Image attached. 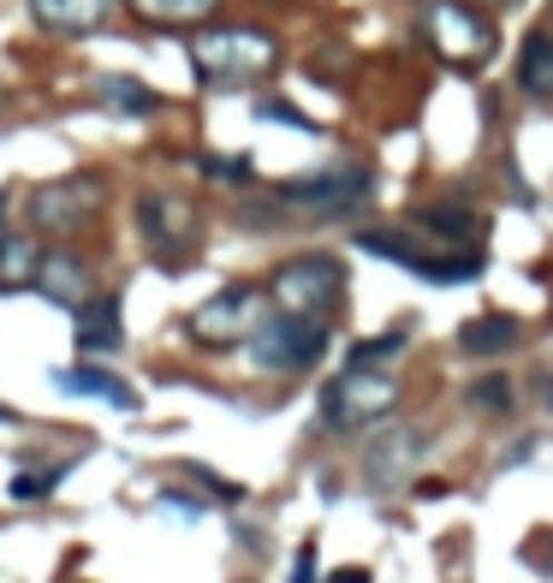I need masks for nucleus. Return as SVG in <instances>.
<instances>
[{
    "label": "nucleus",
    "instance_id": "1",
    "mask_svg": "<svg viewBox=\"0 0 553 583\" xmlns=\"http://www.w3.org/2000/svg\"><path fill=\"white\" fill-rule=\"evenodd\" d=\"M191 72L209 90H250L280 72V37L263 24H209L191 37Z\"/></svg>",
    "mask_w": 553,
    "mask_h": 583
},
{
    "label": "nucleus",
    "instance_id": "2",
    "mask_svg": "<svg viewBox=\"0 0 553 583\" xmlns=\"http://www.w3.org/2000/svg\"><path fill=\"white\" fill-rule=\"evenodd\" d=\"M268 298L280 304L286 316L334 322L339 304H345V263H339V256H327V250L286 256V263L268 274Z\"/></svg>",
    "mask_w": 553,
    "mask_h": 583
},
{
    "label": "nucleus",
    "instance_id": "3",
    "mask_svg": "<svg viewBox=\"0 0 553 583\" xmlns=\"http://www.w3.org/2000/svg\"><path fill=\"white\" fill-rule=\"evenodd\" d=\"M101 209H108V179L101 174H60L37 185V191L24 197V215L37 233H55V238H78L90 233Z\"/></svg>",
    "mask_w": 553,
    "mask_h": 583
},
{
    "label": "nucleus",
    "instance_id": "4",
    "mask_svg": "<svg viewBox=\"0 0 553 583\" xmlns=\"http://www.w3.org/2000/svg\"><path fill=\"white\" fill-rule=\"evenodd\" d=\"M286 215H304V220H352L363 202H369V167L363 161H334L322 174H304V179H286L274 191Z\"/></svg>",
    "mask_w": 553,
    "mask_h": 583
},
{
    "label": "nucleus",
    "instance_id": "5",
    "mask_svg": "<svg viewBox=\"0 0 553 583\" xmlns=\"http://www.w3.org/2000/svg\"><path fill=\"white\" fill-rule=\"evenodd\" d=\"M357 245L369 250V256H382V263H399L411 274H423V280H435V286H458V280H476L482 274V250L476 245H423V238H405V233H393V227H369V233H357Z\"/></svg>",
    "mask_w": 553,
    "mask_h": 583
},
{
    "label": "nucleus",
    "instance_id": "6",
    "mask_svg": "<svg viewBox=\"0 0 553 583\" xmlns=\"http://www.w3.org/2000/svg\"><path fill=\"white\" fill-rule=\"evenodd\" d=\"M423 42L435 48L446 66H464V72L488 66L494 48H500L488 12L471 7V0H423Z\"/></svg>",
    "mask_w": 553,
    "mask_h": 583
},
{
    "label": "nucleus",
    "instance_id": "7",
    "mask_svg": "<svg viewBox=\"0 0 553 583\" xmlns=\"http://www.w3.org/2000/svg\"><path fill=\"white\" fill-rule=\"evenodd\" d=\"M268 316V286H220L215 298H203L191 316H185V334H191V346L203 352H233L245 346V339L256 334V322Z\"/></svg>",
    "mask_w": 553,
    "mask_h": 583
},
{
    "label": "nucleus",
    "instance_id": "8",
    "mask_svg": "<svg viewBox=\"0 0 553 583\" xmlns=\"http://www.w3.org/2000/svg\"><path fill=\"white\" fill-rule=\"evenodd\" d=\"M137 233L161 268H185L203 245V209L185 191H144L137 197Z\"/></svg>",
    "mask_w": 553,
    "mask_h": 583
},
{
    "label": "nucleus",
    "instance_id": "9",
    "mask_svg": "<svg viewBox=\"0 0 553 583\" xmlns=\"http://www.w3.org/2000/svg\"><path fill=\"white\" fill-rule=\"evenodd\" d=\"M399 405V382L375 364H345V375L322 387V417L327 428H369Z\"/></svg>",
    "mask_w": 553,
    "mask_h": 583
},
{
    "label": "nucleus",
    "instance_id": "10",
    "mask_svg": "<svg viewBox=\"0 0 553 583\" xmlns=\"http://www.w3.org/2000/svg\"><path fill=\"white\" fill-rule=\"evenodd\" d=\"M250 357L274 375H304L327 357V322H309V316H263L256 334L245 339Z\"/></svg>",
    "mask_w": 553,
    "mask_h": 583
},
{
    "label": "nucleus",
    "instance_id": "11",
    "mask_svg": "<svg viewBox=\"0 0 553 583\" xmlns=\"http://www.w3.org/2000/svg\"><path fill=\"white\" fill-rule=\"evenodd\" d=\"M30 292H42L48 304H66V310H83L101 292V280H96V263L83 250L55 245V250H42V268H37V286Z\"/></svg>",
    "mask_w": 553,
    "mask_h": 583
},
{
    "label": "nucleus",
    "instance_id": "12",
    "mask_svg": "<svg viewBox=\"0 0 553 583\" xmlns=\"http://www.w3.org/2000/svg\"><path fill=\"white\" fill-rule=\"evenodd\" d=\"M30 19H37V30H48V37H96L101 24L113 19V0H24Z\"/></svg>",
    "mask_w": 553,
    "mask_h": 583
},
{
    "label": "nucleus",
    "instance_id": "13",
    "mask_svg": "<svg viewBox=\"0 0 553 583\" xmlns=\"http://www.w3.org/2000/svg\"><path fill=\"white\" fill-rule=\"evenodd\" d=\"M517 90L530 101H553V24H535L524 42H517Z\"/></svg>",
    "mask_w": 553,
    "mask_h": 583
},
{
    "label": "nucleus",
    "instance_id": "14",
    "mask_svg": "<svg viewBox=\"0 0 553 583\" xmlns=\"http://www.w3.org/2000/svg\"><path fill=\"white\" fill-rule=\"evenodd\" d=\"M78 346L83 352H119L126 346V322H119V292H96L78 310Z\"/></svg>",
    "mask_w": 553,
    "mask_h": 583
},
{
    "label": "nucleus",
    "instance_id": "15",
    "mask_svg": "<svg viewBox=\"0 0 553 583\" xmlns=\"http://www.w3.org/2000/svg\"><path fill=\"white\" fill-rule=\"evenodd\" d=\"M411 227L435 233V238H446V245H476V238H482V215L471 209V202H423V209L411 215Z\"/></svg>",
    "mask_w": 553,
    "mask_h": 583
},
{
    "label": "nucleus",
    "instance_id": "16",
    "mask_svg": "<svg viewBox=\"0 0 553 583\" xmlns=\"http://www.w3.org/2000/svg\"><path fill=\"white\" fill-rule=\"evenodd\" d=\"M42 268V245L37 233H0V298L7 292H30Z\"/></svg>",
    "mask_w": 553,
    "mask_h": 583
},
{
    "label": "nucleus",
    "instance_id": "17",
    "mask_svg": "<svg viewBox=\"0 0 553 583\" xmlns=\"http://www.w3.org/2000/svg\"><path fill=\"white\" fill-rule=\"evenodd\" d=\"M126 7L155 30H197L220 12V0H126Z\"/></svg>",
    "mask_w": 553,
    "mask_h": 583
},
{
    "label": "nucleus",
    "instance_id": "18",
    "mask_svg": "<svg viewBox=\"0 0 553 583\" xmlns=\"http://www.w3.org/2000/svg\"><path fill=\"white\" fill-rule=\"evenodd\" d=\"M55 387L83 393V399H108V405H119V411H131V405H137V393L119 382V375L96 369V364H66V369H55Z\"/></svg>",
    "mask_w": 553,
    "mask_h": 583
},
{
    "label": "nucleus",
    "instance_id": "19",
    "mask_svg": "<svg viewBox=\"0 0 553 583\" xmlns=\"http://www.w3.org/2000/svg\"><path fill=\"white\" fill-rule=\"evenodd\" d=\"M517 334H524V328H517V316H476V322H464V328H458V352L464 357H500V352H512L517 346Z\"/></svg>",
    "mask_w": 553,
    "mask_h": 583
},
{
    "label": "nucleus",
    "instance_id": "20",
    "mask_svg": "<svg viewBox=\"0 0 553 583\" xmlns=\"http://www.w3.org/2000/svg\"><path fill=\"white\" fill-rule=\"evenodd\" d=\"M96 101L101 108H113V113H126V119H149V113H161V96L149 90V83H137V78H96Z\"/></svg>",
    "mask_w": 553,
    "mask_h": 583
},
{
    "label": "nucleus",
    "instance_id": "21",
    "mask_svg": "<svg viewBox=\"0 0 553 583\" xmlns=\"http://www.w3.org/2000/svg\"><path fill=\"white\" fill-rule=\"evenodd\" d=\"M471 405H482V411H512V382H506V375H482V382L471 387Z\"/></svg>",
    "mask_w": 553,
    "mask_h": 583
},
{
    "label": "nucleus",
    "instance_id": "22",
    "mask_svg": "<svg viewBox=\"0 0 553 583\" xmlns=\"http://www.w3.org/2000/svg\"><path fill=\"white\" fill-rule=\"evenodd\" d=\"M405 352V334H382V339H369V346H352V364H387V357H399Z\"/></svg>",
    "mask_w": 553,
    "mask_h": 583
},
{
    "label": "nucleus",
    "instance_id": "23",
    "mask_svg": "<svg viewBox=\"0 0 553 583\" xmlns=\"http://www.w3.org/2000/svg\"><path fill=\"white\" fill-rule=\"evenodd\" d=\"M203 174H209V179H238V185H250V161H220V156H203Z\"/></svg>",
    "mask_w": 553,
    "mask_h": 583
},
{
    "label": "nucleus",
    "instance_id": "24",
    "mask_svg": "<svg viewBox=\"0 0 553 583\" xmlns=\"http://www.w3.org/2000/svg\"><path fill=\"white\" fill-rule=\"evenodd\" d=\"M60 483V471H42V476H19V483H12V494H19V501H37V494H48Z\"/></svg>",
    "mask_w": 553,
    "mask_h": 583
},
{
    "label": "nucleus",
    "instance_id": "25",
    "mask_svg": "<svg viewBox=\"0 0 553 583\" xmlns=\"http://www.w3.org/2000/svg\"><path fill=\"white\" fill-rule=\"evenodd\" d=\"M256 113H263V119H280V126H298V131H316V126H309V119H304V113H292V108H280V101H263V108H256Z\"/></svg>",
    "mask_w": 553,
    "mask_h": 583
},
{
    "label": "nucleus",
    "instance_id": "26",
    "mask_svg": "<svg viewBox=\"0 0 553 583\" xmlns=\"http://www.w3.org/2000/svg\"><path fill=\"white\" fill-rule=\"evenodd\" d=\"M292 583H316V547H298V565H292Z\"/></svg>",
    "mask_w": 553,
    "mask_h": 583
},
{
    "label": "nucleus",
    "instance_id": "27",
    "mask_svg": "<svg viewBox=\"0 0 553 583\" xmlns=\"http://www.w3.org/2000/svg\"><path fill=\"white\" fill-rule=\"evenodd\" d=\"M334 583H369V572H339Z\"/></svg>",
    "mask_w": 553,
    "mask_h": 583
},
{
    "label": "nucleus",
    "instance_id": "28",
    "mask_svg": "<svg viewBox=\"0 0 553 583\" xmlns=\"http://www.w3.org/2000/svg\"><path fill=\"white\" fill-rule=\"evenodd\" d=\"M482 7H517V0H482Z\"/></svg>",
    "mask_w": 553,
    "mask_h": 583
},
{
    "label": "nucleus",
    "instance_id": "29",
    "mask_svg": "<svg viewBox=\"0 0 553 583\" xmlns=\"http://www.w3.org/2000/svg\"><path fill=\"white\" fill-rule=\"evenodd\" d=\"M0 215H7V197H0Z\"/></svg>",
    "mask_w": 553,
    "mask_h": 583
}]
</instances>
